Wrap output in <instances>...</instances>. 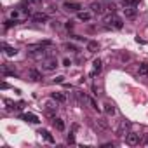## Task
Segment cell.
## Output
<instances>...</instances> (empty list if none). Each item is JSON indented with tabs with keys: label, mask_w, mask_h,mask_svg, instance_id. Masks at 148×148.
Masks as SVG:
<instances>
[{
	"label": "cell",
	"mask_w": 148,
	"mask_h": 148,
	"mask_svg": "<svg viewBox=\"0 0 148 148\" xmlns=\"http://www.w3.org/2000/svg\"><path fill=\"white\" fill-rule=\"evenodd\" d=\"M103 23H106V25H112L115 30H122V26H124V21H122V18H120V16H117V14H110V16H106V18L103 19Z\"/></svg>",
	"instance_id": "obj_1"
},
{
	"label": "cell",
	"mask_w": 148,
	"mask_h": 148,
	"mask_svg": "<svg viewBox=\"0 0 148 148\" xmlns=\"http://www.w3.org/2000/svg\"><path fill=\"white\" fill-rule=\"evenodd\" d=\"M66 141H68V143H71V145H73V143H75V136H73V132H70V134H68V138H66Z\"/></svg>",
	"instance_id": "obj_25"
},
{
	"label": "cell",
	"mask_w": 148,
	"mask_h": 148,
	"mask_svg": "<svg viewBox=\"0 0 148 148\" xmlns=\"http://www.w3.org/2000/svg\"><path fill=\"white\" fill-rule=\"evenodd\" d=\"M139 141H141V134H138V132H129L125 136V143L129 146H136V145H139Z\"/></svg>",
	"instance_id": "obj_3"
},
{
	"label": "cell",
	"mask_w": 148,
	"mask_h": 148,
	"mask_svg": "<svg viewBox=\"0 0 148 148\" xmlns=\"http://www.w3.org/2000/svg\"><path fill=\"white\" fill-rule=\"evenodd\" d=\"M120 4L124 7H131V5H136L138 4V0H120Z\"/></svg>",
	"instance_id": "obj_21"
},
{
	"label": "cell",
	"mask_w": 148,
	"mask_h": 148,
	"mask_svg": "<svg viewBox=\"0 0 148 148\" xmlns=\"http://www.w3.org/2000/svg\"><path fill=\"white\" fill-rule=\"evenodd\" d=\"M77 18L80 21H84V23H89L92 19V12L91 11H80V12H77Z\"/></svg>",
	"instance_id": "obj_10"
},
{
	"label": "cell",
	"mask_w": 148,
	"mask_h": 148,
	"mask_svg": "<svg viewBox=\"0 0 148 148\" xmlns=\"http://www.w3.org/2000/svg\"><path fill=\"white\" fill-rule=\"evenodd\" d=\"M52 125H54V129H56V131H59V132H63V131H64V120H63V119H54Z\"/></svg>",
	"instance_id": "obj_16"
},
{
	"label": "cell",
	"mask_w": 148,
	"mask_h": 148,
	"mask_svg": "<svg viewBox=\"0 0 148 148\" xmlns=\"http://www.w3.org/2000/svg\"><path fill=\"white\" fill-rule=\"evenodd\" d=\"M32 18H33L35 23H45V21H47V14H45V12H33Z\"/></svg>",
	"instance_id": "obj_13"
},
{
	"label": "cell",
	"mask_w": 148,
	"mask_h": 148,
	"mask_svg": "<svg viewBox=\"0 0 148 148\" xmlns=\"http://www.w3.org/2000/svg\"><path fill=\"white\" fill-rule=\"evenodd\" d=\"M63 49H64V51H70V52H77V51H79V47H77L75 44H71V42L63 44Z\"/></svg>",
	"instance_id": "obj_20"
},
{
	"label": "cell",
	"mask_w": 148,
	"mask_h": 148,
	"mask_svg": "<svg viewBox=\"0 0 148 148\" xmlns=\"http://www.w3.org/2000/svg\"><path fill=\"white\" fill-rule=\"evenodd\" d=\"M138 75H139V77H148V64H146V63L139 64V68H138Z\"/></svg>",
	"instance_id": "obj_18"
},
{
	"label": "cell",
	"mask_w": 148,
	"mask_h": 148,
	"mask_svg": "<svg viewBox=\"0 0 148 148\" xmlns=\"http://www.w3.org/2000/svg\"><path fill=\"white\" fill-rule=\"evenodd\" d=\"M28 2H30V4H38L40 0H28Z\"/></svg>",
	"instance_id": "obj_29"
},
{
	"label": "cell",
	"mask_w": 148,
	"mask_h": 148,
	"mask_svg": "<svg viewBox=\"0 0 148 148\" xmlns=\"http://www.w3.org/2000/svg\"><path fill=\"white\" fill-rule=\"evenodd\" d=\"M98 49H99V44H98L96 40H89V42H87V51H89V52H96Z\"/></svg>",
	"instance_id": "obj_19"
},
{
	"label": "cell",
	"mask_w": 148,
	"mask_h": 148,
	"mask_svg": "<svg viewBox=\"0 0 148 148\" xmlns=\"http://www.w3.org/2000/svg\"><path fill=\"white\" fill-rule=\"evenodd\" d=\"M44 110H45V113H47V115H56V112H58V101H56V99L47 101V103H45V106H44Z\"/></svg>",
	"instance_id": "obj_6"
},
{
	"label": "cell",
	"mask_w": 148,
	"mask_h": 148,
	"mask_svg": "<svg viewBox=\"0 0 148 148\" xmlns=\"http://www.w3.org/2000/svg\"><path fill=\"white\" fill-rule=\"evenodd\" d=\"M63 9H64L66 12H80V11H82V5L77 4V2H64V4H63Z\"/></svg>",
	"instance_id": "obj_4"
},
{
	"label": "cell",
	"mask_w": 148,
	"mask_h": 148,
	"mask_svg": "<svg viewBox=\"0 0 148 148\" xmlns=\"http://www.w3.org/2000/svg\"><path fill=\"white\" fill-rule=\"evenodd\" d=\"M70 64H71V61H70L68 58H66V59H63V66H70Z\"/></svg>",
	"instance_id": "obj_27"
},
{
	"label": "cell",
	"mask_w": 148,
	"mask_h": 148,
	"mask_svg": "<svg viewBox=\"0 0 148 148\" xmlns=\"http://www.w3.org/2000/svg\"><path fill=\"white\" fill-rule=\"evenodd\" d=\"M129 132H131V122H129V120H122V122L119 124V127H117V134H119L120 138H125Z\"/></svg>",
	"instance_id": "obj_2"
},
{
	"label": "cell",
	"mask_w": 148,
	"mask_h": 148,
	"mask_svg": "<svg viewBox=\"0 0 148 148\" xmlns=\"http://www.w3.org/2000/svg\"><path fill=\"white\" fill-rule=\"evenodd\" d=\"M51 98L56 99L58 103H66V94H64V92H52Z\"/></svg>",
	"instance_id": "obj_15"
},
{
	"label": "cell",
	"mask_w": 148,
	"mask_h": 148,
	"mask_svg": "<svg viewBox=\"0 0 148 148\" xmlns=\"http://www.w3.org/2000/svg\"><path fill=\"white\" fill-rule=\"evenodd\" d=\"M66 28L71 30V28H73V21H66Z\"/></svg>",
	"instance_id": "obj_28"
},
{
	"label": "cell",
	"mask_w": 148,
	"mask_h": 148,
	"mask_svg": "<svg viewBox=\"0 0 148 148\" xmlns=\"http://www.w3.org/2000/svg\"><path fill=\"white\" fill-rule=\"evenodd\" d=\"M61 82H64V77H63V75L58 77V79H54V84H61Z\"/></svg>",
	"instance_id": "obj_26"
},
{
	"label": "cell",
	"mask_w": 148,
	"mask_h": 148,
	"mask_svg": "<svg viewBox=\"0 0 148 148\" xmlns=\"http://www.w3.org/2000/svg\"><path fill=\"white\" fill-rule=\"evenodd\" d=\"M96 124H98L101 129H105V131L108 129V124H106V120H103V119H98V120H96Z\"/></svg>",
	"instance_id": "obj_23"
},
{
	"label": "cell",
	"mask_w": 148,
	"mask_h": 148,
	"mask_svg": "<svg viewBox=\"0 0 148 148\" xmlns=\"http://www.w3.org/2000/svg\"><path fill=\"white\" fill-rule=\"evenodd\" d=\"M103 112H105L108 117H113V115L117 113V108H115L113 103H105V105H103Z\"/></svg>",
	"instance_id": "obj_11"
},
{
	"label": "cell",
	"mask_w": 148,
	"mask_h": 148,
	"mask_svg": "<svg viewBox=\"0 0 148 148\" xmlns=\"http://www.w3.org/2000/svg\"><path fill=\"white\" fill-rule=\"evenodd\" d=\"M38 134H40V136H42V138H44L47 143H54V138L51 136V132H49V131H45V129H40V131H38Z\"/></svg>",
	"instance_id": "obj_17"
},
{
	"label": "cell",
	"mask_w": 148,
	"mask_h": 148,
	"mask_svg": "<svg viewBox=\"0 0 148 148\" xmlns=\"http://www.w3.org/2000/svg\"><path fill=\"white\" fill-rule=\"evenodd\" d=\"M92 66H94V70L91 71V77H96L98 73L103 70V63H101V59H94V63H92Z\"/></svg>",
	"instance_id": "obj_12"
},
{
	"label": "cell",
	"mask_w": 148,
	"mask_h": 148,
	"mask_svg": "<svg viewBox=\"0 0 148 148\" xmlns=\"http://www.w3.org/2000/svg\"><path fill=\"white\" fill-rule=\"evenodd\" d=\"M11 19L12 21H19V11H12L11 12Z\"/></svg>",
	"instance_id": "obj_24"
},
{
	"label": "cell",
	"mask_w": 148,
	"mask_h": 148,
	"mask_svg": "<svg viewBox=\"0 0 148 148\" xmlns=\"http://www.w3.org/2000/svg\"><path fill=\"white\" fill-rule=\"evenodd\" d=\"M89 9H91V12H92V14H98V16H101V14L105 12L103 5H101L99 2H92V4L89 5Z\"/></svg>",
	"instance_id": "obj_9"
},
{
	"label": "cell",
	"mask_w": 148,
	"mask_h": 148,
	"mask_svg": "<svg viewBox=\"0 0 148 148\" xmlns=\"http://www.w3.org/2000/svg\"><path fill=\"white\" fill-rule=\"evenodd\" d=\"M28 80H32V82H40V80H42V73H40L38 70H35V68H30V70H28Z\"/></svg>",
	"instance_id": "obj_8"
},
{
	"label": "cell",
	"mask_w": 148,
	"mask_h": 148,
	"mask_svg": "<svg viewBox=\"0 0 148 148\" xmlns=\"http://www.w3.org/2000/svg\"><path fill=\"white\" fill-rule=\"evenodd\" d=\"M23 120H26V122H32V124H38L40 120H38V117L37 115H33V113H25V115H19Z\"/></svg>",
	"instance_id": "obj_14"
},
{
	"label": "cell",
	"mask_w": 148,
	"mask_h": 148,
	"mask_svg": "<svg viewBox=\"0 0 148 148\" xmlns=\"http://www.w3.org/2000/svg\"><path fill=\"white\" fill-rule=\"evenodd\" d=\"M58 66H59V63H58L56 58H52V59H45V61L42 63V68H44L45 71H52V70H56Z\"/></svg>",
	"instance_id": "obj_5"
},
{
	"label": "cell",
	"mask_w": 148,
	"mask_h": 148,
	"mask_svg": "<svg viewBox=\"0 0 148 148\" xmlns=\"http://www.w3.org/2000/svg\"><path fill=\"white\" fill-rule=\"evenodd\" d=\"M146 146H148V139H146Z\"/></svg>",
	"instance_id": "obj_30"
},
{
	"label": "cell",
	"mask_w": 148,
	"mask_h": 148,
	"mask_svg": "<svg viewBox=\"0 0 148 148\" xmlns=\"http://www.w3.org/2000/svg\"><path fill=\"white\" fill-rule=\"evenodd\" d=\"M4 47H5V54H7V56H16V54H18V51H16L14 47H9V45H4Z\"/></svg>",
	"instance_id": "obj_22"
},
{
	"label": "cell",
	"mask_w": 148,
	"mask_h": 148,
	"mask_svg": "<svg viewBox=\"0 0 148 148\" xmlns=\"http://www.w3.org/2000/svg\"><path fill=\"white\" fill-rule=\"evenodd\" d=\"M124 18H125V19H136V18H138V9H136L134 5L124 7Z\"/></svg>",
	"instance_id": "obj_7"
}]
</instances>
